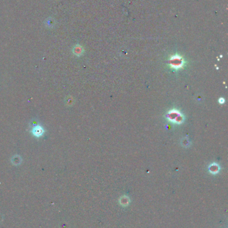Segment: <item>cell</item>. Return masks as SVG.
Masks as SVG:
<instances>
[{
  "label": "cell",
  "mask_w": 228,
  "mask_h": 228,
  "mask_svg": "<svg viewBox=\"0 0 228 228\" xmlns=\"http://www.w3.org/2000/svg\"><path fill=\"white\" fill-rule=\"evenodd\" d=\"M167 116H168V119L173 122L181 124L183 121V116L177 110H171L169 111Z\"/></svg>",
  "instance_id": "obj_1"
},
{
  "label": "cell",
  "mask_w": 228,
  "mask_h": 228,
  "mask_svg": "<svg viewBox=\"0 0 228 228\" xmlns=\"http://www.w3.org/2000/svg\"><path fill=\"white\" fill-rule=\"evenodd\" d=\"M170 64L172 67L175 69H179L183 65V61L179 56L172 57L170 60Z\"/></svg>",
  "instance_id": "obj_2"
},
{
  "label": "cell",
  "mask_w": 228,
  "mask_h": 228,
  "mask_svg": "<svg viewBox=\"0 0 228 228\" xmlns=\"http://www.w3.org/2000/svg\"><path fill=\"white\" fill-rule=\"evenodd\" d=\"M44 132V129L42 128V127L39 125H35L33 127V129H32V133L36 137H40V136H42Z\"/></svg>",
  "instance_id": "obj_3"
},
{
  "label": "cell",
  "mask_w": 228,
  "mask_h": 228,
  "mask_svg": "<svg viewBox=\"0 0 228 228\" xmlns=\"http://www.w3.org/2000/svg\"><path fill=\"white\" fill-rule=\"evenodd\" d=\"M209 169L210 172H211L212 174H217V172H219V166L218 164L213 163L210 165V166L209 167Z\"/></svg>",
  "instance_id": "obj_4"
},
{
  "label": "cell",
  "mask_w": 228,
  "mask_h": 228,
  "mask_svg": "<svg viewBox=\"0 0 228 228\" xmlns=\"http://www.w3.org/2000/svg\"><path fill=\"white\" fill-rule=\"evenodd\" d=\"M191 141L187 138H184L181 140V145L185 147H188L191 145Z\"/></svg>",
  "instance_id": "obj_5"
},
{
  "label": "cell",
  "mask_w": 228,
  "mask_h": 228,
  "mask_svg": "<svg viewBox=\"0 0 228 228\" xmlns=\"http://www.w3.org/2000/svg\"><path fill=\"white\" fill-rule=\"evenodd\" d=\"M219 103L222 104V103H223V102H224V99H223V98H220L219 99Z\"/></svg>",
  "instance_id": "obj_6"
}]
</instances>
